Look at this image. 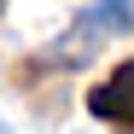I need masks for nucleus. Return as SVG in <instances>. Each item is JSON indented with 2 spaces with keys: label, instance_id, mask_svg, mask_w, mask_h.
I'll return each instance as SVG.
<instances>
[{
  "label": "nucleus",
  "instance_id": "obj_1",
  "mask_svg": "<svg viewBox=\"0 0 134 134\" xmlns=\"http://www.w3.org/2000/svg\"><path fill=\"white\" fill-rule=\"evenodd\" d=\"M87 111L105 117V122H128V128H134V58L117 64L111 82H99L93 93H87Z\"/></svg>",
  "mask_w": 134,
  "mask_h": 134
},
{
  "label": "nucleus",
  "instance_id": "obj_2",
  "mask_svg": "<svg viewBox=\"0 0 134 134\" xmlns=\"http://www.w3.org/2000/svg\"><path fill=\"white\" fill-rule=\"evenodd\" d=\"M0 134H6V122H0Z\"/></svg>",
  "mask_w": 134,
  "mask_h": 134
}]
</instances>
